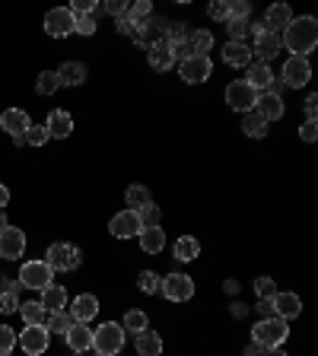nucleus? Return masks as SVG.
Returning a JSON list of instances; mask_svg holds the SVG:
<instances>
[{"label": "nucleus", "mask_w": 318, "mask_h": 356, "mask_svg": "<svg viewBox=\"0 0 318 356\" xmlns=\"http://www.w3.org/2000/svg\"><path fill=\"white\" fill-rule=\"evenodd\" d=\"M39 302H42V308L45 312H64V306H67V293H64V286H54V283H51V286H45L42 290V299H39Z\"/></svg>", "instance_id": "cd10ccee"}, {"label": "nucleus", "mask_w": 318, "mask_h": 356, "mask_svg": "<svg viewBox=\"0 0 318 356\" xmlns=\"http://www.w3.org/2000/svg\"><path fill=\"white\" fill-rule=\"evenodd\" d=\"M121 328H125V331H134V334L147 331V312H140V308H131V312L125 315Z\"/></svg>", "instance_id": "c9c22d12"}, {"label": "nucleus", "mask_w": 318, "mask_h": 356, "mask_svg": "<svg viewBox=\"0 0 318 356\" xmlns=\"http://www.w3.org/2000/svg\"><path fill=\"white\" fill-rule=\"evenodd\" d=\"M264 356H290V353H286L284 347H271V350H264Z\"/></svg>", "instance_id": "680f3d73"}, {"label": "nucleus", "mask_w": 318, "mask_h": 356, "mask_svg": "<svg viewBox=\"0 0 318 356\" xmlns=\"http://www.w3.org/2000/svg\"><path fill=\"white\" fill-rule=\"evenodd\" d=\"M271 80H274V70H271L268 64L251 61V64H248V80H245V83H248L255 92H261V90H268V86H271Z\"/></svg>", "instance_id": "bb28decb"}, {"label": "nucleus", "mask_w": 318, "mask_h": 356, "mask_svg": "<svg viewBox=\"0 0 318 356\" xmlns=\"http://www.w3.org/2000/svg\"><path fill=\"white\" fill-rule=\"evenodd\" d=\"M140 249L143 255H159V251L166 249V232L159 229V226H150V229H140Z\"/></svg>", "instance_id": "5701e85b"}, {"label": "nucleus", "mask_w": 318, "mask_h": 356, "mask_svg": "<svg viewBox=\"0 0 318 356\" xmlns=\"http://www.w3.org/2000/svg\"><path fill=\"white\" fill-rule=\"evenodd\" d=\"M48 134L51 137H70V131H74V118H70V112H64V108H54L48 115Z\"/></svg>", "instance_id": "b1692460"}, {"label": "nucleus", "mask_w": 318, "mask_h": 356, "mask_svg": "<svg viewBox=\"0 0 318 356\" xmlns=\"http://www.w3.org/2000/svg\"><path fill=\"white\" fill-rule=\"evenodd\" d=\"M125 200L131 204V210H140L143 204H150V191L143 188V185H131L125 194Z\"/></svg>", "instance_id": "58836bf2"}, {"label": "nucleus", "mask_w": 318, "mask_h": 356, "mask_svg": "<svg viewBox=\"0 0 318 356\" xmlns=\"http://www.w3.org/2000/svg\"><path fill=\"white\" fill-rule=\"evenodd\" d=\"M0 127H3L13 140H23V134L32 127V121H29V115H25L23 108H7V112L0 115Z\"/></svg>", "instance_id": "2eb2a0df"}, {"label": "nucleus", "mask_w": 318, "mask_h": 356, "mask_svg": "<svg viewBox=\"0 0 318 356\" xmlns=\"http://www.w3.org/2000/svg\"><path fill=\"white\" fill-rule=\"evenodd\" d=\"M96 312H99V299L89 296V293H83V296L74 299V306H70V318L80 324H89L92 318H96Z\"/></svg>", "instance_id": "aec40b11"}, {"label": "nucleus", "mask_w": 318, "mask_h": 356, "mask_svg": "<svg viewBox=\"0 0 318 356\" xmlns=\"http://www.w3.org/2000/svg\"><path fill=\"white\" fill-rule=\"evenodd\" d=\"M17 347V331L10 324H0V356H10Z\"/></svg>", "instance_id": "37998d69"}, {"label": "nucleus", "mask_w": 318, "mask_h": 356, "mask_svg": "<svg viewBox=\"0 0 318 356\" xmlns=\"http://www.w3.org/2000/svg\"><path fill=\"white\" fill-rule=\"evenodd\" d=\"M115 25H118V32H121V35H131V39H134V35H137V25L134 23H131V19H115Z\"/></svg>", "instance_id": "6e6d98bb"}, {"label": "nucleus", "mask_w": 318, "mask_h": 356, "mask_svg": "<svg viewBox=\"0 0 318 356\" xmlns=\"http://www.w3.org/2000/svg\"><path fill=\"white\" fill-rule=\"evenodd\" d=\"M45 264L51 271H76L80 267V249L76 245H67V242H54L45 255Z\"/></svg>", "instance_id": "39448f33"}, {"label": "nucleus", "mask_w": 318, "mask_h": 356, "mask_svg": "<svg viewBox=\"0 0 318 356\" xmlns=\"http://www.w3.org/2000/svg\"><path fill=\"white\" fill-rule=\"evenodd\" d=\"M51 280H54V271H51L45 261H25V264L19 267V286H25V290L42 293L45 286H51Z\"/></svg>", "instance_id": "20e7f679"}, {"label": "nucleus", "mask_w": 318, "mask_h": 356, "mask_svg": "<svg viewBox=\"0 0 318 356\" xmlns=\"http://www.w3.org/2000/svg\"><path fill=\"white\" fill-rule=\"evenodd\" d=\"M96 356H109V353H96Z\"/></svg>", "instance_id": "338daca9"}, {"label": "nucleus", "mask_w": 318, "mask_h": 356, "mask_svg": "<svg viewBox=\"0 0 318 356\" xmlns=\"http://www.w3.org/2000/svg\"><path fill=\"white\" fill-rule=\"evenodd\" d=\"M70 324H74V318H70L67 312H51L48 322H45V331L48 334H67Z\"/></svg>", "instance_id": "72a5a7b5"}, {"label": "nucleus", "mask_w": 318, "mask_h": 356, "mask_svg": "<svg viewBox=\"0 0 318 356\" xmlns=\"http://www.w3.org/2000/svg\"><path fill=\"white\" fill-rule=\"evenodd\" d=\"M147 61H150V67L156 70V74H166V70H172V67H176V58H172V45H169L166 39H159L156 45H150V48H147Z\"/></svg>", "instance_id": "f3484780"}, {"label": "nucleus", "mask_w": 318, "mask_h": 356, "mask_svg": "<svg viewBox=\"0 0 318 356\" xmlns=\"http://www.w3.org/2000/svg\"><path fill=\"white\" fill-rule=\"evenodd\" d=\"M226 293H233V296H235V293H239V283H235V280H226Z\"/></svg>", "instance_id": "e2e57ef3"}, {"label": "nucleus", "mask_w": 318, "mask_h": 356, "mask_svg": "<svg viewBox=\"0 0 318 356\" xmlns=\"http://www.w3.org/2000/svg\"><path fill=\"white\" fill-rule=\"evenodd\" d=\"M7 200H10V188L7 185H0V207H7Z\"/></svg>", "instance_id": "052dcab7"}, {"label": "nucleus", "mask_w": 318, "mask_h": 356, "mask_svg": "<svg viewBox=\"0 0 318 356\" xmlns=\"http://www.w3.org/2000/svg\"><path fill=\"white\" fill-rule=\"evenodd\" d=\"M172 58H176V64H182V61L194 58V48L191 42H182V45H172Z\"/></svg>", "instance_id": "603ef678"}, {"label": "nucleus", "mask_w": 318, "mask_h": 356, "mask_svg": "<svg viewBox=\"0 0 318 356\" xmlns=\"http://www.w3.org/2000/svg\"><path fill=\"white\" fill-rule=\"evenodd\" d=\"M150 17H153V3H150V0H137V3H131V7H127V19H131L134 25L147 23Z\"/></svg>", "instance_id": "f704fd0d"}, {"label": "nucleus", "mask_w": 318, "mask_h": 356, "mask_svg": "<svg viewBox=\"0 0 318 356\" xmlns=\"http://www.w3.org/2000/svg\"><path fill=\"white\" fill-rule=\"evenodd\" d=\"M315 112H318V96H309V99H306V115H309V121H315Z\"/></svg>", "instance_id": "4d7b16f0"}, {"label": "nucleus", "mask_w": 318, "mask_h": 356, "mask_svg": "<svg viewBox=\"0 0 318 356\" xmlns=\"http://www.w3.org/2000/svg\"><path fill=\"white\" fill-rule=\"evenodd\" d=\"M245 356H264V347H261V344H255V340H251L248 347H245Z\"/></svg>", "instance_id": "bf43d9fd"}, {"label": "nucleus", "mask_w": 318, "mask_h": 356, "mask_svg": "<svg viewBox=\"0 0 318 356\" xmlns=\"http://www.w3.org/2000/svg\"><path fill=\"white\" fill-rule=\"evenodd\" d=\"M258 96H261V92H255L248 83H245V80H233V83L226 86V102H229V108H235V112H242V115L255 108Z\"/></svg>", "instance_id": "1a4fd4ad"}, {"label": "nucleus", "mask_w": 318, "mask_h": 356, "mask_svg": "<svg viewBox=\"0 0 318 356\" xmlns=\"http://www.w3.org/2000/svg\"><path fill=\"white\" fill-rule=\"evenodd\" d=\"M17 344L25 356H42L51 344V334L45 331L42 324H25V331L17 337Z\"/></svg>", "instance_id": "0eeeda50"}, {"label": "nucleus", "mask_w": 318, "mask_h": 356, "mask_svg": "<svg viewBox=\"0 0 318 356\" xmlns=\"http://www.w3.org/2000/svg\"><path fill=\"white\" fill-rule=\"evenodd\" d=\"M51 140V134L45 125H32L29 131L23 134V143H29V147H45V143Z\"/></svg>", "instance_id": "4c0bfd02"}, {"label": "nucleus", "mask_w": 318, "mask_h": 356, "mask_svg": "<svg viewBox=\"0 0 318 356\" xmlns=\"http://www.w3.org/2000/svg\"><path fill=\"white\" fill-rule=\"evenodd\" d=\"M248 3L245 0H233V3H226V13H229V19H248ZM226 19V23H229Z\"/></svg>", "instance_id": "09e8293b"}, {"label": "nucleus", "mask_w": 318, "mask_h": 356, "mask_svg": "<svg viewBox=\"0 0 318 356\" xmlns=\"http://www.w3.org/2000/svg\"><path fill=\"white\" fill-rule=\"evenodd\" d=\"M251 334H255V344H261L264 350L284 347V340L290 337V324H286L284 318H261V322L251 328Z\"/></svg>", "instance_id": "f03ea898"}, {"label": "nucleus", "mask_w": 318, "mask_h": 356, "mask_svg": "<svg viewBox=\"0 0 318 356\" xmlns=\"http://www.w3.org/2000/svg\"><path fill=\"white\" fill-rule=\"evenodd\" d=\"M159 290L169 302H188V299H194V280L188 273H169L166 280L159 283Z\"/></svg>", "instance_id": "423d86ee"}, {"label": "nucleus", "mask_w": 318, "mask_h": 356, "mask_svg": "<svg viewBox=\"0 0 318 356\" xmlns=\"http://www.w3.org/2000/svg\"><path fill=\"white\" fill-rule=\"evenodd\" d=\"M19 315H23L25 324H42L48 322V312L42 308V302H19Z\"/></svg>", "instance_id": "7c9ffc66"}, {"label": "nucleus", "mask_w": 318, "mask_h": 356, "mask_svg": "<svg viewBox=\"0 0 318 356\" xmlns=\"http://www.w3.org/2000/svg\"><path fill=\"white\" fill-rule=\"evenodd\" d=\"M178 74H182L184 83H204V80H210V74H213V61H210L207 54H194V58L178 64Z\"/></svg>", "instance_id": "9d476101"}, {"label": "nucleus", "mask_w": 318, "mask_h": 356, "mask_svg": "<svg viewBox=\"0 0 318 356\" xmlns=\"http://www.w3.org/2000/svg\"><path fill=\"white\" fill-rule=\"evenodd\" d=\"M280 54V35L277 32H261L251 45V58H258V64H268Z\"/></svg>", "instance_id": "dca6fc26"}, {"label": "nucleus", "mask_w": 318, "mask_h": 356, "mask_svg": "<svg viewBox=\"0 0 318 356\" xmlns=\"http://www.w3.org/2000/svg\"><path fill=\"white\" fill-rule=\"evenodd\" d=\"M233 315H235V318H242V315H245V306H242V302H235V308H233Z\"/></svg>", "instance_id": "0e129e2a"}, {"label": "nucleus", "mask_w": 318, "mask_h": 356, "mask_svg": "<svg viewBox=\"0 0 318 356\" xmlns=\"http://www.w3.org/2000/svg\"><path fill=\"white\" fill-rule=\"evenodd\" d=\"M299 137L306 143H315V137H318V125H315V121H306V125L299 127Z\"/></svg>", "instance_id": "864d4df0"}, {"label": "nucleus", "mask_w": 318, "mask_h": 356, "mask_svg": "<svg viewBox=\"0 0 318 356\" xmlns=\"http://www.w3.org/2000/svg\"><path fill=\"white\" fill-rule=\"evenodd\" d=\"M255 296L258 299H274L277 296V280H271V277H258V280H255Z\"/></svg>", "instance_id": "c03bdc74"}, {"label": "nucleus", "mask_w": 318, "mask_h": 356, "mask_svg": "<svg viewBox=\"0 0 318 356\" xmlns=\"http://www.w3.org/2000/svg\"><path fill=\"white\" fill-rule=\"evenodd\" d=\"M274 312H277V318H284V322H290V318H299L302 299L296 296V293H277V296H274Z\"/></svg>", "instance_id": "412c9836"}, {"label": "nucleus", "mask_w": 318, "mask_h": 356, "mask_svg": "<svg viewBox=\"0 0 318 356\" xmlns=\"http://www.w3.org/2000/svg\"><path fill=\"white\" fill-rule=\"evenodd\" d=\"M23 251H25V232L23 229H17V226L0 229V258H7V261H19Z\"/></svg>", "instance_id": "ddd939ff"}, {"label": "nucleus", "mask_w": 318, "mask_h": 356, "mask_svg": "<svg viewBox=\"0 0 318 356\" xmlns=\"http://www.w3.org/2000/svg\"><path fill=\"white\" fill-rule=\"evenodd\" d=\"M137 216H140V226L143 229H150V226H159V220H162V210L156 207V204H143L140 210H137Z\"/></svg>", "instance_id": "ea45409f"}, {"label": "nucleus", "mask_w": 318, "mask_h": 356, "mask_svg": "<svg viewBox=\"0 0 318 356\" xmlns=\"http://www.w3.org/2000/svg\"><path fill=\"white\" fill-rule=\"evenodd\" d=\"M191 39V29H188V23H169L166 29V42L169 45H182Z\"/></svg>", "instance_id": "a19ab883"}, {"label": "nucleus", "mask_w": 318, "mask_h": 356, "mask_svg": "<svg viewBox=\"0 0 318 356\" xmlns=\"http://www.w3.org/2000/svg\"><path fill=\"white\" fill-rule=\"evenodd\" d=\"M61 90V80H58V70H42L39 80H35V92L39 96H54Z\"/></svg>", "instance_id": "473e14b6"}, {"label": "nucleus", "mask_w": 318, "mask_h": 356, "mask_svg": "<svg viewBox=\"0 0 318 356\" xmlns=\"http://www.w3.org/2000/svg\"><path fill=\"white\" fill-rule=\"evenodd\" d=\"M312 80V64L309 58H286L284 74H280V83L290 86V90H299Z\"/></svg>", "instance_id": "6e6552de"}, {"label": "nucleus", "mask_w": 318, "mask_h": 356, "mask_svg": "<svg viewBox=\"0 0 318 356\" xmlns=\"http://www.w3.org/2000/svg\"><path fill=\"white\" fill-rule=\"evenodd\" d=\"M223 64H229V67H248L251 64L248 42H229L226 48H223Z\"/></svg>", "instance_id": "393cba45"}, {"label": "nucleus", "mask_w": 318, "mask_h": 356, "mask_svg": "<svg viewBox=\"0 0 318 356\" xmlns=\"http://www.w3.org/2000/svg\"><path fill=\"white\" fill-rule=\"evenodd\" d=\"M92 347H96V353H121V347H125V328L118 322H105L99 324L96 331H92Z\"/></svg>", "instance_id": "7ed1b4c3"}, {"label": "nucleus", "mask_w": 318, "mask_h": 356, "mask_svg": "<svg viewBox=\"0 0 318 356\" xmlns=\"http://www.w3.org/2000/svg\"><path fill=\"white\" fill-rule=\"evenodd\" d=\"M0 293H17V283L10 277H0Z\"/></svg>", "instance_id": "13d9d810"}, {"label": "nucleus", "mask_w": 318, "mask_h": 356, "mask_svg": "<svg viewBox=\"0 0 318 356\" xmlns=\"http://www.w3.org/2000/svg\"><path fill=\"white\" fill-rule=\"evenodd\" d=\"M7 226H10L7 223V213H3V207H0V229H7Z\"/></svg>", "instance_id": "69168bd1"}, {"label": "nucleus", "mask_w": 318, "mask_h": 356, "mask_svg": "<svg viewBox=\"0 0 318 356\" xmlns=\"http://www.w3.org/2000/svg\"><path fill=\"white\" fill-rule=\"evenodd\" d=\"M191 48H194V54H207L210 48H213V32H207V29H198V32H191Z\"/></svg>", "instance_id": "e433bc0d"}, {"label": "nucleus", "mask_w": 318, "mask_h": 356, "mask_svg": "<svg viewBox=\"0 0 318 356\" xmlns=\"http://www.w3.org/2000/svg\"><path fill=\"white\" fill-rule=\"evenodd\" d=\"M201 255V242L194 239V235H182L176 242V258L178 261H194V258Z\"/></svg>", "instance_id": "2f4dec72"}, {"label": "nucleus", "mask_w": 318, "mask_h": 356, "mask_svg": "<svg viewBox=\"0 0 318 356\" xmlns=\"http://www.w3.org/2000/svg\"><path fill=\"white\" fill-rule=\"evenodd\" d=\"M64 337H67L70 350H76V353H86V350H92V328H89V324L74 322V324H70V331L64 334Z\"/></svg>", "instance_id": "4be33fe9"}, {"label": "nucleus", "mask_w": 318, "mask_h": 356, "mask_svg": "<svg viewBox=\"0 0 318 356\" xmlns=\"http://www.w3.org/2000/svg\"><path fill=\"white\" fill-rule=\"evenodd\" d=\"M0 312L3 315L19 312V296L17 293H0Z\"/></svg>", "instance_id": "8fccbe9b"}, {"label": "nucleus", "mask_w": 318, "mask_h": 356, "mask_svg": "<svg viewBox=\"0 0 318 356\" xmlns=\"http://www.w3.org/2000/svg\"><path fill=\"white\" fill-rule=\"evenodd\" d=\"M137 356H162V337L156 331H140L137 334Z\"/></svg>", "instance_id": "c85d7f7f"}, {"label": "nucleus", "mask_w": 318, "mask_h": 356, "mask_svg": "<svg viewBox=\"0 0 318 356\" xmlns=\"http://www.w3.org/2000/svg\"><path fill=\"white\" fill-rule=\"evenodd\" d=\"M166 29H169V23H166L162 17H150L147 23L137 25L134 42L140 45V48H150V45H156L159 39H166Z\"/></svg>", "instance_id": "4468645a"}, {"label": "nucleus", "mask_w": 318, "mask_h": 356, "mask_svg": "<svg viewBox=\"0 0 318 356\" xmlns=\"http://www.w3.org/2000/svg\"><path fill=\"white\" fill-rule=\"evenodd\" d=\"M140 216H137V210H121V213L112 216L109 223V232L115 235V239H137L140 235Z\"/></svg>", "instance_id": "f8f14e48"}, {"label": "nucleus", "mask_w": 318, "mask_h": 356, "mask_svg": "<svg viewBox=\"0 0 318 356\" xmlns=\"http://www.w3.org/2000/svg\"><path fill=\"white\" fill-rule=\"evenodd\" d=\"M127 7H131V3H125V0H109V3H102V13H109V17H115V19H125Z\"/></svg>", "instance_id": "de8ad7c7"}, {"label": "nucleus", "mask_w": 318, "mask_h": 356, "mask_svg": "<svg viewBox=\"0 0 318 356\" xmlns=\"http://www.w3.org/2000/svg\"><path fill=\"white\" fill-rule=\"evenodd\" d=\"M207 17L213 19V23H226V19H229L226 3H223V0H217V3H210V7H207Z\"/></svg>", "instance_id": "3c124183"}, {"label": "nucleus", "mask_w": 318, "mask_h": 356, "mask_svg": "<svg viewBox=\"0 0 318 356\" xmlns=\"http://www.w3.org/2000/svg\"><path fill=\"white\" fill-rule=\"evenodd\" d=\"M268 121H264V118L258 115V112H255V108H251V112H245V118H242V131L248 134V137H268Z\"/></svg>", "instance_id": "c756f323"}, {"label": "nucleus", "mask_w": 318, "mask_h": 356, "mask_svg": "<svg viewBox=\"0 0 318 356\" xmlns=\"http://www.w3.org/2000/svg\"><path fill=\"white\" fill-rule=\"evenodd\" d=\"M290 19H293V10L286 7V3H274V7H268V13H264V19H261V23H264V29H268V32H284L286 25H290Z\"/></svg>", "instance_id": "6ab92c4d"}, {"label": "nucleus", "mask_w": 318, "mask_h": 356, "mask_svg": "<svg viewBox=\"0 0 318 356\" xmlns=\"http://www.w3.org/2000/svg\"><path fill=\"white\" fill-rule=\"evenodd\" d=\"M258 315L261 318H277V312H274V299H258Z\"/></svg>", "instance_id": "5fc2aeb1"}, {"label": "nucleus", "mask_w": 318, "mask_h": 356, "mask_svg": "<svg viewBox=\"0 0 318 356\" xmlns=\"http://www.w3.org/2000/svg\"><path fill=\"white\" fill-rule=\"evenodd\" d=\"M96 17H76L74 19V32L76 35H86V39H89V35H96Z\"/></svg>", "instance_id": "49530a36"}, {"label": "nucleus", "mask_w": 318, "mask_h": 356, "mask_svg": "<svg viewBox=\"0 0 318 356\" xmlns=\"http://www.w3.org/2000/svg\"><path fill=\"white\" fill-rule=\"evenodd\" d=\"M159 273H153V271H143L140 277H137V286H140L143 293H147V296H150V293H159Z\"/></svg>", "instance_id": "a18cd8bd"}, {"label": "nucleus", "mask_w": 318, "mask_h": 356, "mask_svg": "<svg viewBox=\"0 0 318 356\" xmlns=\"http://www.w3.org/2000/svg\"><path fill=\"white\" fill-rule=\"evenodd\" d=\"M74 13H70V7H54L45 13V32L51 35V39H64V35L74 32Z\"/></svg>", "instance_id": "9b49d317"}, {"label": "nucleus", "mask_w": 318, "mask_h": 356, "mask_svg": "<svg viewBox=\"0 0 318 356\" xmlns=\"http://www.w3.org/2000/svg\"><path fill=\"white\" fill-rule=\"evenodd\" d=\"M58 80H61V86H80L86 80V64H80V61H64V64L58 67Z\"/></svg>", "instance_id": "a878e982"}, {"label": "nucleus", "mask_w": 318, "mask_h": 356, "mask_svg": "<svg viewBox=\"0 0 318 356\" xmlns=\"http://www.w3.org/2000/svg\"><path fill=\"white\" fill-rule=\"evenodd\" d=\"M280 45L293 51V58H309V51H315L318 45V23L315 17H299L290 19V25L280 35Z\"/></svg>", "instance_id": "f257e3e1"}, {"label": "nucleus", "mask_w": 318, "mask_h": 356, "mask_svg": "<svg viewBox=\"0 0 318 356\" xmlns=\"http://www.w3.org/2000/svg\"><path fill=\"white\" fill-rule=\"evenodd\" d=\"M229 42H248V19H229Z\"/></svg>", "instance_id": "79ce46f5"}, {"label": "nucleus", "mask_w": 318, "mask_h": 356, "mask_svg": "<svg viewBox=\"0 0 318 356\" xmlns=\"http://www.w3.org/2000/svg\"><path fill=\"white\" fill-rule=\"evenodd\" d=\"M255 112H258L268 125H271V121H280L284 112H286L284 96H271V92H264V96H258V102H255Z\"/></svg>", "instance_id": "a211bd4d"}]
</instances>
